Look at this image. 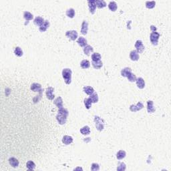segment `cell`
Returning <instances> with one entry per match:
<instances>
[{"label": "cell", "mask_w": 171, "mask_h": 171, "mask_svg": "<svg viewBox=\"0 0 171 171\" xmlns=\"http://www.w3.org/2000/svg\"><path fill=\"white\" fill-rule=\"evenodd\" d=\"M68 114H69V112L68 111V110L64 108H59L58 110V113L56 116V119H57L58 123L61 125L66 124Z\"/></svg>", "instance_id": "cell-1"}, {"label": "cell", "mask_w": 171, "mask_h": 171, "mask_svg": "<svg viewBox=\"0 0 171 171\" xmlns=\"http://www.w3.org/2000/svg\"><path fill=\"white\" fill-rule=\"evenodd\" d=\"M71 74L72 71L69 68H65L62 70V77L66 84H70L71 82Z\"/></svg>", "instance_id": "cell-2"}, {"label": "cell", "mask_w": 171, "mask_h": 171, "mask_svg": "<svg viewBox=\"0 0 171 171\" xmlns=\"http://www.w3.org/2000/svg\"><path fill=\"white\" fill-rule=\"evenodd\" d=\"M94 122H95L96 128L98 131H102L104 128V120L100 117L95 116L94 118Z\"/></svg>", "instance_id": "cell-3"}, {"label": "cell", "mask_w": 171, "mask_h": 171, "mask_svg": "<svg viewBox=\"0 0 171 171\" xmlns=\"http://www.w3.org/2000/svg\"><path fill=\"white\" fill-rule=\"evenodd\" d=\"M160 38V34L157 31H152V33H150V42L154 45H158V40Z\"/></svg>", "instance_id": "cell-4"}, {"label": "cell", "mask_w": 171, "mask_h": 171, "mask_svg": "<svg viewBox=\"0 0 171 171\" xmlns=\"http://www.w3.org/2000/svg\"><path fill=\"white\" fill-rule=\"evenodd\" d=\"M66 36L72 41H75L78 38V32L75 30H71V31H66Z\"/></svg>", "instance_id": "cell-5"}, {"label": "cell", "mask_w": 171, "mask_h": 171, "mask_svg": "<svg viewBox=\"0 0 171 171\" xmlns=\"http://www.w3.org/2000/svg\"><path fill=\"white\" fill-rule=\"evenodd\" d=\"M31 90L33 92H40V95L42 96V86L40 84L38 83H33L31 85Z\"/></svg>", "instance_id": "cell-6"}, {"label": "cell", "mask_w": 171, "mask_h": 171, "mask_svg": "<svg viewBox=\"0 0 171 171\" xmlns=\"http://www.w3.org/2000/svg\"><path fill=\"white\" fill-rule=\"evenodd\" d=\"M135 48H136V51L138 53H142L145 49L144 45H143L142 42L141 40H137L135 43Z\"/></svg>", "instance_id": "cell-7"}, {"label": "cell", "mask_w": 171, "mask_h": 171, "mask_svg": "<svg viewBox=\"0 0 171 171\" xmlns=\"http://www.w3.org/2000/svg\"><path fill=\"white\" fill-rule=\"evenodd\" d=\"M54 91V89L52 87H48L46 89L45 94H46V96H47V98H48V100H54V98H55V95L53 94Z\"/></svg>", "instance_id": "cell-8"}, {"label": "cell", "mask_w": 171, "mask_h": 171, "mask_svg": "<svg viewBox=\"0 0 171 171\" xmlns=\"http://www.w3.org/2000/svg\"><path fill=\"white\" fill-rule=\"evenodd\" d=\"M144 107V105L142 104V103L140 102H138V104L136 106H134V105H131L130 106V110L131 112H137V111H139L140 110H142Z\"/></svg>", "instance_id": "cell-9"}, {"label": "cell", "mask_w": 171, "mask_h": 171, "mask_svg": "<svg viewBox=\"0 0 171 171\" xmlns=\"http://www.w3.org/2000/svg\"><path fill=\"white\" fill-rule=\"evenodd\" d=\"M88 6H89V10L90 12L92 14H94L96 12V1L95 0H90L88 1Z\"/></svg>", "instance_id": "cell-10"}, {"label": "cell", "mask_w": 171, "mask_h": 171, "mask_svg": "<svg viewBox=\"0 0 171 171\" xmlns=\"http://www.w3.org/2000/svg\"><path fill=\"white\" fill-rule=\"evenodd\" d=\"M88 23L84 20L82 24V28H81V33L83 35H86L88 33Z\"/></svg>", "instance_id": "cell-11"}, {"label": "cell", "mask_w": 171, "mask_h": 171, "mask_svg": "<svg viewBox=\"0 0 171 171\" xmlns=\"http://www.w3.org/2000/svg\"><path fill=\"white\" fill-rule=\"evenodd\" d=\"M130 58L132 61H138L139 59V54L136 50H132L130 53Z\"/></svg>", "instance_id": "cell-12"}, {"label": "cell", "mask_w": 171, "mask_h": 171, "mask_svg": "<svg viewBox=\"0 0 171 171\" xmlns=\"http://www.w3.org/2000/svg\"><path fill=\"white\" fill-rule=\"evenodd\" d=\"M136 85H137L138 88L143 89L145 87V82L142 78H136Z\"/></svg>", "instance_id": "cell-13"}, {"label": "cell", "mask_w": 171, "mask_h": 171, "mask_svg": "<svg viewBox=\"0 0 171 171\" xmlns=\"http://www.w3.org/2000/svg\"><path fill=\"white\" fill-rule=\"evenodd\" d=\"M62 142L66 145L70 144L73 142V138L70 136H64L62 138Z\"/></svg>", "instance_id": "cell-14"}, {"label": "cell", "mask_w": 171, "mask_h": 171, "mask_svg": "<svg viewBox=\"0 0 171 171\" xmlns=\"http://www.w3.org/2000/svg\"><path fill=\"white\" fill-rule=\"evenodd\" d=\"M147 110L148 113H153L155 112L154 103L152 100H149L147 102Z\"/></svg>", "instance_id": "cell-15"}, {"label": "cell", "mask_w": 171, "mask_h": 171, "mask_svg": "<svg viewBox=\"0 0 171 171\" xmlns=\"http://www.w3.org/2000/svg\"><path fill=\"white\" fill-rule=\"evenodd\" d=\"M9 163H10L11 166L14 167V168H16V167L19 166V161H18V160L16 159L14 157H12V158H9Z\"/></svg>", "instance_id": "cell-16"}, {"label": "cell", "mask_w": 171, "mask_h": 171, "mask_svg": "<svg viewBox=\"0 0 171 171\" xmlns=\"http://www.w3.org/2000/svg\"><path fill=\"white\" fill-rule=\"evenodd\" d=\"M49 27H50V22L46 20V21H44L43 24L40 27L39 30H40L41 32H44V31H45L48 29V28Z\"/></svg>", "instance_id": "cell-17"}, {"label": "cell", "mask_w": 171, "mask_h": 171, "mask_svg": "<svg viewBox=\"0 0 171 171\" xmlns=\"http://www.w3.org/2000/svg\"><path fill=\"white\" fill-rule=\"evenodd\" d=\"M77 43H78V45L82 48H85L87 45V40L83 37H80L78 40H77Z\"/></svg>", "instance_id": "cell-18"}, {"label": "cell", "mask_w": 171, "mask_h": 171, "mask_svg": "<svg viewBox=\"0 0 171 171\" xmlns=\"http://www.w3.org/2000/svg\"><path fill=\"white\" fill-rule=\"evenodd\" d=\"M54 104L58 108H63V100L61 97H57L56 100H54Z\"/></svg>", "instance_id": "cell-19"}, {"label": "cell", "mask_w": 171, "mask_h": 171, "mask_svg": "<svg viewBox=\"0 0 171 171\" xmlns=\"http://www.w3.org/2000/svg\"><path fill=\"white\" fill-rule=\"evenodd\" d=\"M80 66L83 69H88L90 66V63L87 59H84L81 62Z\"/></svg>", "instance_id": "cell-20"}, {"label": "cell", "mask_w": 171, "mask_h": 171, "mask_svg": "<svg viewBox=\"0 0 171 171\" xmlns=\"http://www.w3.org/2000/svg\"><path fill=\"white\" fill-rule=\"evenodd\" d=\"M131 72H132V70H131V68L127 67V68H124V69L122 70L121 75L123 76V77H126V78H127V76L130 74Z\"/></svg>", "instance_id": "cell-21"}, {"label": "cell", "mask_w": 171, "mask_h": 171, "mask_svg": "<svg viewBox=\"0 0 171 171\" xmlns=\"http://www.w3.org/2000/svg\"><path fill=\"white\" fill-rule=\"evenodd\" d=\"M93 51H94V49L90 45H87L85 48H84V52L86 56H90V53L93 52Z\"/></svg>", "instance_id": "cell-22"}, {"label": "cell", "mask_w": 171, "mask_h": 171, "mask_svg": "<svg viewBox=\"0 0 171 171\" xmlns=\"http://www.w3.org/2000/svg\"><path fill=\"white\" fill-rule=\"evenodd\" d=\"M44 21H44L43 18H42V17H41L40 16L36 17V18L34 19V20H33L34 24H36V25H37V26H41L43 24Z\"/></svg>", "instance_id": "cell-23"}, {"label": "cell", "mask_w": 171, "mask_h": 171, "mask_svg": "<svg viewBox=\"0 0 171 171\" xmlns=\"http://www.w3.org/2000/svg\"><path fill=\"white\" fill-rule=\"evenodd\" d=\"M96 5L99 9H102L106 6V3L103 0H96Z\"/></svg>", "instance_id": "cell-24"}, {"label": "cell", "mask_w": 171, "mask_h": 171, "mask_svg": "<svg viewBox=\"0 0 171 171\" xmlns=\"http://www.w3.org/2000/svg\"><path fill=\"white\" fill-rule=\"evenodd\" d=\"M80 132L83 135H88L90 134V127L88 126H84L83 128H82L80 129Z\"/></svg>", "instance_id": "cell-25"}, {"label": "cell", "mask_w": 171, "mask_h": 171, "mask_svg": "<svg viewBox=\"0 0 171 171\" xmlns=\"http://www.w3.org/2000/svg\"><path fill=\"white\" fill-rule=\"evenodd\" d=\"M83 90L88 95H91V94H92L94 92V88L92 87H91V86H86V87L84 88Z\"/></svg>", "instance_id": "cell-26"}, {"label": "cell", "mask_w": 171, "mask_h": 171, "mask_svg": "<svg viewBox=\"0 0 171 171\" xmlns=\"http://www.w3.org/2000/svg\"><path fill=\"white\" fill-rule=\"evenodd\" d=\"M126 153L124 150H120L117 152L116 158L118 160H122L126 157Z\"/></svg>", "instance_id": "cell-27"}, {"label": "cell", "mask_w": 171, "mask_h": 171, "mask_svg": "<svg viewBox=\"0 0 171 171\" xmlns=\"http://www.w3.org/2000/svg\"><path fill=\"white\" fill-rule=\"evenodd\" d=\"M108 8L110 10H111L112 12H116L117 10V4L115 1H110L108 4Z\"/></svg>", "instance_id": "cell-28"}, {"label": "cell", "mask_w": 171, "mask_h": 171, "mask_svg": "<svg viewBox=\"0 0 171 171\" xmlns=\"http://www.w3.org/2000/svg\"><path fill=\"white\" fill-rule=\"evenodd\" d=\"M26 167L29 171H33L36 168V164L33 161L29 160L26 163Z\"/></svg>", "instance_id": "cell-29"}, {"label": "cell", "mask_w": 171, "mask_h": 171, "mask_svg": "<svg viewBox=\"0 0 171 171\" xmlns=\"http://www.w3.org/2000/svg\"><path fill=\"white\" fill-rule=\"evenodd\" d=\"M84 105H85L86 108L87 109H90L92 106V101L91 100L90 98H85L84 100Z\"/></svg>", "instance_id": "cell-30"}, {"label": "cell", "mask_w": 171, "mask_h": 171, "mask_svg": "<svg viewBox=\"0 0 171 171\" xmlns=\"http://www.w3.org/2000/svg\"><path fill=\"white\" fill-rule=\"evenodd\" d=\"M24 17L26 19V20L27 21H28L31 20V19H33V14H31L30 12H25L24 13Z\"/></svg>", "instance_id": "cell-31"}, {"label": "cell", "mask_w": 171, "mask_h": 171, "mask_svg": "<svg viewBox=\"0 0 171 171\" xmlns=\"http://www.w3.org/2000/svg\"><path fill=\"white\" fill-rule=\"evenodd\" d=\"M103 66V64L101 60L98 61V62H92V66L94 67V68H95L96 70L100 69Z\"/></svg>", "instance_id": "cell-32"}, {"label": "cell", "mask_w": 171, "mask_h": 171, "mask_svg": "<svg viewBox=\"0 0 171 171\" xmlns=\"http://www.w3.org/2000/svg\"><path fill=\"white\" fill-rule=\"evenodd\" d=\"M92 62H98L101 59V55L99 53H94L92 55Z\"/></svg>", "instance_id": "cell-33"}, {"label": "cell", "mask_w": 171, "mask_h": 171, "mask_svg": "<svg viewBox=\"0 0 171 171\" xmlns=\"http://www.w3.org/2000/svg\"><path fill=\"white\" fill-rule=\"evenodd\" d=\"M66 15L70 18H73L75 16V10L73 8H70L66 11Z\"/></svg>", "instance_id": "cell-34"}, {"label": "cell", "mask_w": 171, "mask_h": 171, "mask_svg": "<svg viewBox=\"0 0 171 171\" xmlns=\"http://www.w3.org/2000/svg\"><path fill=\"white\" fill-rule=\"evenodd\" d=\"M14 54L18 57H21L23 56V51L19 47H16L14 50Z\"/></svg>", "instance_id": "cell-35"}, {"label": "cell", "mask_w": 171, "mask_h": 171, "mask_svg": "<svg viewBox=\"0 0 171 171\" xmlns=\"http://www.w3.org/2000/svg\"><path fill=\"white\" fill-rule=\"evenodd\" d=\"M92 101V103H96V102H98V96L97 93L94 92L92 94H91L90 97Z\"/></svg>", "instance_id": "cell-36"}, {"label": "cell", "mask_w": 171, "mask_h": 171, "mask_svg": "<svg viewBox=\"0 0 171 171\" xmlns=\"http://www.w3.org/2000/svg\"><path fill=\"white\" fill-rule=\"evenodd\" d=\"M156 5V2L155 1H146V7H147L148 9H152L155 7Z\"/></svg>", "instance_id": "cell-37"}, {"label": "cell", "mask_w": 171, "mask_h": 171, "mask_svg": "<svg viewBox=\"0 0 171 171\" xmlns=\"http://www.w3.org/2000/svg\"><path fill=\"white\" fill-rule=\"evenodd\" d=\"M127 78H128V81H130L131 82H136V77L134 74L131 72L130 74L127 76Z\"/></svg>", "instance_id": "cell-38"}, {"label": "cell", "mask_w": 171, "mask_h": 171, "mask_svg": "<svg viewBox=\"0 0 171 171\" xmlns=\"http://www.w3.org/2000/svg\"><path fill=\"white\" fill-rule=\"evenodd\" d=\"M126 170V164L124 162H120L118 164V166L117 167V171H123Z\"/></svg>", "instance_id": "cell-39"}, {"label": "cell", "mask_w": 171, "mask_h": 171, "mask_svg": "<svg viewBox=\"0 0 171 171\" xmlns=\"http://www.w3.org/2000/svg\"><path fill=\"white\" fill-rule=\"evenodd\" d=\"M91 170L93 171H96L100 170V166L99 164H96V163H92V166H91Z\"/></svg>", "instance_id": "cell-40"}, {"label": "cell", "mask_w": 171, "mask_h": 171, "mask_svg": "<svg viewBox=\"0 0 171 171\" xmlns=\"http://www.w3.org/2000/svg\"><path fill=\"white\" fill-rule=\"evenodd\" d=\"M150 29H151V31H157V28L154 26H150Z\"/></svg>", "instance_id": "cell-41"}]
</instances>
